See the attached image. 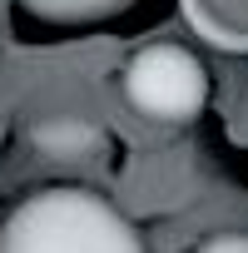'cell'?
I'll return each instance as SVG.
<instances>
[{
  "mask_svg": "<svg viewBox=\"0 0 248 253\" xmlns=\"http://www.w3.org/2000/svg\"><path fill=\"white\" fill-rule=\"evenodd\" d=\"M184 15H189V25L204 35V40H213L218 50H248V35H233V30H223L208 10H204V0H184Z\"/></svg>",
  "mask_w": 248,
  "mask_h": 253,
  "instance_id": "cell-5",
  "label": "cell"
},
{
  "mask_svg": "<svg viewBox=\"0 0 248 253\" xmlns=\"http://www.w3.org/2000/svg\"><path fill=\"white\" fill-rule=\"evenodd\" d=\"M194 253H248V233H213V238H204Z\"/></svg>",
  "mask_w": 248,
  "mask_h": 253,
  "instance_id": "cell-6",
  "label": "cell"
},
{
  "mask_svg": "<svg viewBox=\"0 0 248 253\" xmlns=\"http://www.w3.org/2000/svg\"><path fill=\"white\" fill-rule=\"evenodd\" d=\"M119 84H124L129 109L154 119V124H189L208 104V70L199 65L194 50L169 45V40H154V45L134 50Z\"/></svg>",
  "mask_w": 248,
  "mask_h": 253,
  "instance_id": "cell-2",
  "label": "cell"
},
{
  "mask_svg": "<svg viewBox=\"0 0 248 253\" xmlns=\"http://www.w3.org/2000/svg\"><path fill=\"white\" fill-rule=\"evenodd\" d=\"M30 144H35V154H45V159L75 164V159L94 154V149L104 144V134L94 129L89 119H80V114H45V119L30 124Z\"/></svg>",
  "mask_w": 248,
  "mask_h": 253,
  "instance_id": "cell-3",
  "label": "cell"
},
{
  "mask_svg": "<svg viewBox=\"0 0 248 253\" xmlns=\"http://www.w3.org/2000/svg\"><path fill=\"white\" fill-rule=\"evenodd\" d=\"M20 5L35 20H50V25H94V20L124 15L134 0H20Z\"/></svg>",
  "mask_w": 248,
  "mask_h": 253,
  "instance_id": "cell-4",
  "label": "cell"
},
{
  "mask_svg": "<svg viewBox=\"0 0 248 253\" xmlns=\"http://www.w3.org/2000/svg\"><path fill=\"white\" fill-rule=\"evenodd\" d=\"M0 253H144L139 228L104 194L55 184L20 199L0 223Z\"/></svg>",
  "mask_w": 248,
  "mask_h": 253,
  "instance_id": "cell-1",
  "label": "cell"
}]
</instances>
